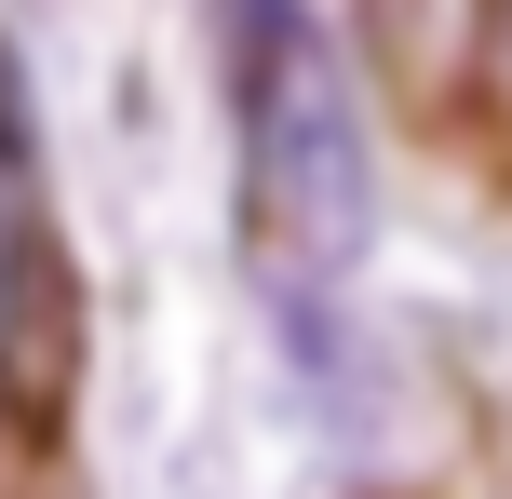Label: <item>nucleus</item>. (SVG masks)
I'll return each mask as SVG.
<instances>
[{
    "label": "nucleus",
    "instance_id": "nucleus-1",
    "mask_svg": "<svg viewBox=\"0 0 512 499\" xmlns=\"http://www.w3.org/2000/svg\"><path fill=\"white\" fill-rule=\"evenodd\" d=\"M216 27H230V122H243V257L310 324L364 257V122L310 0H216Z\"/></svg>",
    "mask_w": 512,
    "mask_h": 499
},
{
    "label": "nucleus",
    "instance_id": "nucleus-2",
    "mask_svg": "<svg viewBox=\"0 0 512 499\" xmlns=\"http://www.w3.org/2000/svg\"><path fill=\"white\" fill-rule=\"evenodd\" d=\"M68 378H81V284H68V243L41 216H0V405L14 432L68 419Z\"/></svg>",
    "mask_w": 512,
    "mask_h": 499
},
{
    "label": "nucleus",
    "instance_id": "nucleus-3",
    "mask_svg": "<svg viewBox=\"0 0 512 499\" xmlns=\"http://www.w3.org/2000/svg\"><path fill=\"white\" fill-rule=\"evenodd\" d=\"M486 41H499V0H364V54L405 108H445L459 81H486Z\"/></svg>",
    "mask_w": 512,
    "mask_h": 499
},
{
    "label": "nucleus",
    "instance_id": "nucleus-4",
    "mask_svg": "<svg viewBox=\"0 0 512 499\" xmlns=\"http://www.w3.org/2000/svg\"><path fill=\"white\" fill-rule=\"evenodd\" d=\"M499 68H512V0H499Z\"/></svg>",
    "mask_w": 512,
    "mask_h": 499
},
{
    "label": "nucleus",
    "instance_id": "nucleus-5",
    "mask_svg": "<svg viewBox=\"0 0 512 499\" xmlns=\"http://www.w3.org/2000/svg\"><path fill=\"white\" fill-rule=\"evenodd\" d=\"M0 432H14V405H0Z\"/></svg>",
    "mask_w": 512,
    "mask_h": 499
}]
</instances>
